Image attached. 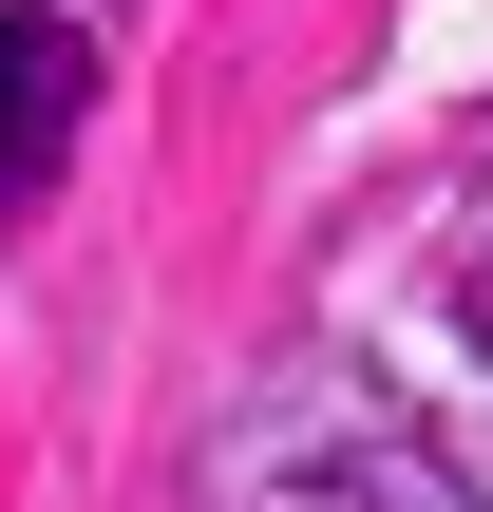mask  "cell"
<instances>
[{"mask_svg":"<svg viewBox=\"0 0 493 512\" xmlns=\"http://www.w3.org/2000/svg\"><path fill=\"white\" fill-rule=\"evenodd\" d=\"M228 512H475V494H456V456H437L418 418L304 380V399H266V418L228 437Z\"/></svg>","mask_w":493,"mask_h":512,"instance_id":"6da1fadb","label":"cell"},{"mask_svg":"<svg viewBox=\"0 0 493 512\" xmlns=\"http://www.w3.org/2000/svg\"><path fill=\"white\" fill-rule=\"evenodd\" d=\"M76 114H95V38H76V19H38V0H0V209H38V190H57Z\"/></svg>","mask_w":493,"mask_h":512,"instance_id":"7a4b0ae2","label":"cell"}]
</instances>
